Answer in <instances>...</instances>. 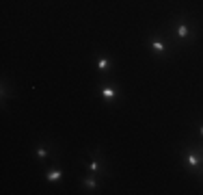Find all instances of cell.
Listing matches in <instances>:
<instances>
[{"label":"cell","mask_w":203,"mask_h":195,"mask_svg":"<svg viewBox=\"0 0 203 195\" xmlns=\"http://www.w3.org/2000/svg\"><path fill=\"white\" fill-rule=\"evenodd\" d=\"M188 163H190L192 167H197V165H199V158H197V154H192V152L188 154Z\"/></svg>","instance_id":"cell-1"},{"label":"cell","mask_w":203,"mask_h":195,"mask_svg":"<svg viewBox=\"0 0 203 195\" xmlns=\"http://www.w3.org/2000/svg\"><path fill=\"white\" fill-rule=\"evenodd\" d=\"M102 93H104L106 98H113V96H115V91H113V89H102Z\"/></svg>","instance_id":"cell-7"},{"label":"cell","mask_w":203,"mask_h":195,"mask_svg":"<svg viewBox=\"0 0 203 195\" xmlns=\"http://www.w3.org/2000/svg\"><path fill=\"white\" fill-rule=\"evenodd\" d=\"M46 154H48L46 148H39V150H37V156H39V158H46Z\"/></svg>","instance_id":"cell-5"},{"label":"cell","mask_w":203,"mask_h":195,"mask_svg":"<svg viewBox=\"0 0 203 195\" xmlns=\"http://www.w3.org/2000/svg\"><path fill=\"white\" fill-rule=\"evenodd\" d=\"M97 169H100V163L93 161V163H91V171H97Z\"/></svg>","instance_id":"cell-8"},{"label":"cell","mask_w":203,"mask_h":195,"mask_svg":"<svg viewBox=\"0 0 203 195\" xmlns=\"http://www.w3.org/2000/svg\"><path fill=\"white\" fill-rule=\"evenodd\" d=\"M151 46H154V50H158V52H164V46H162L160 41H151Z\"/></svg>","instance_id":"cell-4"},{"label":"cell","mask_w":203,"mask_h":195,"mask_svg":"<svg viewBox=\"0 0 203 195\" xmlns=\"http://www.w3.org/2000/svg\"><path fill=\"white\" fill-rule=\"evenodd\" d=\"M106 65H108V63H106L104 59H100V61H97V67H100L102 72H106Z\"/></svg>","instance_id":"cell-6"},{"label":"cell","mask_w":203,"mask_h":195,"mask_svg":"<svg viewBox=\"0 0 203 195\" xmlns=\"http://www.w3.org/2000/svg\"><path fill=\"white\" fill-rule=\"evenodd\" d=\"M61 178V171H59V169H52V171L48 174V180H59Z\"/></svg>","instance_id":"cell-2"},{"label":"cell","mask_w":203,"mask_h":195,"mask_svg":"<svg viewBox=\"0 0 203 195\" xmlns=\"http://www.w3.org/2000/svg\"><path fill=\"white\" fill-rule=\"evenodd\" d=\"M177 33H179V37H188V26H184V24H182Z\"/></svg>","instance_id":"cell-3"}]
</instances>
